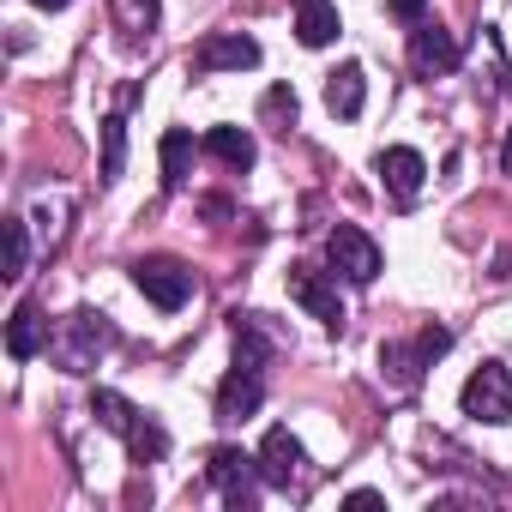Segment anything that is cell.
<instances>
[{"label":"cell","instance_id":"2","mask_svg":"<svg viewBox=\"0 0 512 512\" xmlns=\"http://www.w3.org/2000/svg\"><path fill=\"white\" fill-rule=\"evenodd\" d=\"M109 344H115V326H109L103 314H91V308L55 320V332H49V356H55L67 374H91V368L103 362Z\"/></svg>","mask_w":512,"mask_h":512},{"label":"cell","instance_id":"23","mask_svg":"<svg viewBox=\"0 0 512 512\" xmlns=\"http://www.w3.org/2000/svg\"><path fill=\"white\" fill-rule=\"evenodd\" d=\"M386 13H392V19H404V25H422L428 0H386Z\"/></svg>","mask_w":512,"mask_h":512},{"label":"cell","instance_id":"21","mask_svg":"<svg viewBox=\"0 0 512 512\" xmlns=\"http://www.w3.org/2000/svg\"><path fill=\"white\" fill-rule=\"evenodd\" d=\"M266 121H272L278 133H290V127H296V91H290V85H278V91L266 97Z\"/></svg>","mask_w":512,"mask_h":512},{"label":"cell","instance_id":"16","mask_svg":"<svg viewBox=\"0 0 512 512\" xmlns=\"http://www.w3.org/2000/svg\"><path fill=\"white\" fill-rule=\"evenodd\" d=\"M338 31H344V25H338V7H332V0H296V37H302L308 49H326Z\"/></svg>","mask_w":512,"mask_h":512},{"label":"cell","instance_id":"7","mask_svg":"<svg viewBox=\"0 0 512 512\" xmlns=\"http://www.w3.org/2000/svg\"><path fill=\"white\" fill-rule=\"evenodd\" d=\"M205 476H211V488H217L229 506H253V476H260V458H247L241 446H211Z\"/></svg>","mask_w":512,"mask_h":512},{"label":"cell","instance_id":"1","mask_svg":"<svg viewBox=\"0 0 512 512\" xmlns=\"http://www.w3.org/2000/svg\"><path fill=\"white\" fill-rule=\"evenodd\" d=\"M91 416L109 428V434H121L127 440V458L133 464H157L163 452H169V434H163V422H151L145 410H133L121 392H109V386H97L91 392Z\"/></svg>","mask_w":512,"mask_h":512},{"label":"cell","instance_id":"25","mask_svg":"<svg viewBox=\"0 0 512 512\" xmlns=\"http://www.w3.org/2000/svg\"><path fill=\"white\" fill-rule=\"evenodd\" d=\"M37 7H43V13H61V7H67V0H37Z\"/></svg>","mask_w":512,"mask_h":512},{"label":"cell","instance_id":"10","mask_svg":"<svg viewBox=\"0 0 512 512\" xmlns=\"http://www.w3.org/2000/svg\"><path fill=\"white\" fill-rule=\"evenodd\" d=\"M241 67H260V43L241 37V31L205 37V43L193 49V73H241Z\"/></svg>","mask_w":512,"mask_h":512},{"label":"cell","instance_id":"15","mask_svg":"<svg viewBox=\"0 0 512 512\" xmlns=\"http://www.w3.org/2000/svg\"><path fill=\"white\" fill-rule=\"evenodd\" d=\"M37 350H49V326L37 320V308H31V302H19V308H13V320H7V356H13V362H31Z\"/></svg>","mask_w":512,"mask_h":512},{"label":"cell","instance_id":"6","mask_svg":"<svg viewBox=\"0 0 512 512\" xmlns=\"http://www.w3.org/2000/svg\"><path fill=\"white\" fill-rule=\"evenodd\" d=\"M260 482H272V488H302L308 482V452H302V440L290 434V428H272L266 440H260Z\"/></svg>","mask_w":512,"mask_h":512},{"label":"cell","instance_id":"12","mask_svg":"<svg viewBox=\"0 0 512 512\" xmlns=\"http://www.w3.org/2000/svg\"><path fill=\"white\" fill-rule=\"evenodd\" d=\"M410 67H416L422 79H440V73L458 67V43H452L440 25H416V31H410Z\"/></svg>","mask_w":512,"mask_h":512},{"label":"cell","instance_id":"3","mask_svg":"<svg viewBox=\"0 0 512 512\" xmlns=\"http://www.w3.org/2000/svg\"><path fill=\"white\" fill-rule=\"evenodd\" d=\"M133 284H139V296H145L151 308H163V314L187 308V296H193V272H187L181 260H169V253H145V260H133Z\"/></svg>","mask_w":512,"mask_h":512},{"label":"cell","instance_id":"18","mask_svg":"<svg viewBox=\"0 0 512 512\" xmlns=\"http://www.w3.org/2000/svg\"><path fill=\"white\" fill-rule=\"evenodd\" d=\"M187 175H193V133H163V187L169 193H181L187 187Z\"/></svg>","mask_w":512,"mask_h":512},{"label":"cell","instance_id":"13","mask_svg":"<svg viewBox=\"0 0 512 512\" xmlns=\"http://www.w3.org/2000/svg\"><path fill=\"white\" fill-rule=\"evenodd\" d=\"M446 344H452V332H446V326H428V332L416 338V350H398V344H386V350H380V362H392V374H398L404 386H416L422 362H434V356H440Z\"/></svg>","mask_w":512,"mask_h":512},{"label":"cell","instance_id":"11","mask_svg":"<svg viewBox=\"0 0 512 512\" xmlns=\"http://www.w3.org/2000/svg\"><path fill=\"white\" fill-rule=\"evenodd\" d=\"M380 181H386V193H392L398 205H410V199L422 193V181H428L422 151H410V145H386V151H380Z\"/></svg>","mask_w":512,"mask_h":512},{"label":"cell","instance_id":"24","mask_svg":"<svg viewBox=\"0 0 512 512\" xmlns=\"http://www.w3.org/2000/svg\"><path fill=\"white\" fill-rule=\"evenodd\" d=\"M500 169L512 175V133H506V151H500Z\"/></svg>","mask_w":512,"mask_h":512},{"label":"cell","instance_id":"9","mask_svg":"<svg viewBox=\"0 0 512 512\" xmlns=\"http://www.w3.org/2000/svg\"><path fill=\"white\" fill-rule=\"evenodd\" d=\"M290 296L320 320V326H344V302H338V284L326 278V272H314V266H290Z\"/></svg>","mask_w":512,"mask_h":512},{"label":"cell","instance_id":"4","mask_svg":"<svg viewBox=\"0 0 512 512\" xmlns=\"http://www.w3.org/2000/svg\"><path fill=\"white\" fill-rule=\"evenodd\" d=\"M458 404H464V416H476V422H512V374H506L500 362H482V368L464 380Z\"/></svg>","mask_w":512,"mask_h":512},{"label":"cell","instance_id":"14","mask_svg":"<svg viewBox=\"0 0 512 512\" xmlns=\"http://www.w3.org/2000/svg\"><path fill=\"white\" fill-rule=\"evenodd\" d=\"M362 97H368V73H362L356 61H344V67L326 79V109H332L338 121H356V115H362Z\"/></svg>","mask_w":512,"mask_h":512},{"label":"cell","instance_id":"19","mask_svg":"<svg viewBox=\"0 0 512 512\" xmlns=\"http://www.w3.org/2000/svg\"><path fill=\"white\" fill-rule=\"evenodd\" d=\"M115 25L139 43V37H151L157 31V0H115Z\"/></svg>","mask_w":512,"mask_h":512},{"label":"cell","instance_id":"22","mask_svg":"<svg viewBox=\"0 0 512 512\" xmlns=\"http://www.w3.org/2000/svg\"><path fill=\"white\" fill-rule=\"evenodd\" d=\"M25 253H31V241H25V223L13 217V223H7V278L25 272Z\"/></svg>","mask_w":512,"mask_h":512},{"label":"cell","instance_id":"8","mask_svg":"<svg viewBox=\"0 0 512 512\" xmlns=\"http://www.w3.org/2000/svg\"><path fill=\"white\" fill-rule=\"evenodd\" d=\"M260 398H266V368L260 362H235L223 374V386H217V416L223 422H247L253 410H260Z\"/></svg>","mask_w":512,"mask_h":512},{"label":"cell","instance_id":"17","mask_svg":"<svg viewBox=\"0 0 512 512\" xmlns=\"http://www.w3.org/2000/svg\"><path fill=\"white\" fill-rule=\"evenodd\" d=\"M205 151H211L217 163H229V169H247V163H253V133H247V127H211V133H205Z\"/></svg>","mask_w":512,"mask_h":512},{"label":"cell","instance_id":"5","mask_svg":"<svg viewBox=\"0 0 512 512\" xmlns=\"http://www.w3.org/2000/svg\"><path fill=\"white\" fill-rule=\"evenodd\" d=\"M326 260H332V272L350 278V284H374V278H380V247H374V235H362L356 223H338V229L326 235Z\"/></svg>","mask_w":512,"mask_h":512},{"label":"cell","instance_id":"20","mask_svg":"<svg viewBox=\"0 0 512 512\" xmlns=\"http://www.w3.org/2000/svg\"><path fill=\"white\" fill-rule=\"evenodd\" d=\"M121 163H127V121L109 115L103 121V181H121Z\"/></svg>","mask_w":512,"mask_h":512}]
</instances>
